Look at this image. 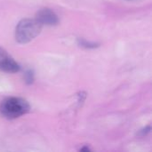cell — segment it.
Here are the masks:
<instances>
[{"instance_id": "obj_1", "label": "cell", "mask_w": 152, "mask_h": 152, "mask_svg": "<svg viewBox=\"0 0 152 152\" xmlns=\"http://www.w3.org/2000/svg\"><path fill=\"white\" fill-rule=\"evenodd\" d=\"M30 110L29 103L23 98L9 97L0 103V116L6 119H15Z\"/></svg>"}, {"instance_id": "obj_2", "label": "cell", "mask_w": 152, "mask_h": 152, "mask_svg": "<svg viewBox=\"0 0 152 152\" xmlns=\"http://www.w3.org/2000/svg\"><path fill=\"white\" fill-rule=\"evenodd\" d=\"M42 27L36 19H22L15 28L16 41L22 45L29 43L40 34Z\"/></svg>"}, {"instance_id": "obj_3", "label": "cell", "mask_w": 152, "mask_h": 152, "mask_svg": "<svg viewBox=\"0 0 152 152\" xmlns=\"http://www.w3.org/2000/svg\"><path fill=\"white\" fill-rule=\"evenodd\" d=\"M0 70L6 73H16L20 70V66L2 47H0Z\"/></svg>"}, {"instance_id": "obj_4", "label": "cell", "mask_w": 152, "mask_h": 152, "mask_svg": "<svg viewBox=\"0 0 152 152\" xmlns=\"http://www.w3.org/2000/svg\"><path fill=\"white\" fill-rule=\"evenodd\" d=\"M36 20L41 25L55 26L59 23L58 15L50 8H42L36 14Z\"/></svg>"}, {"instance_id": "obj_5", "label": "cell", "mask_w": 152, "mask_h": 152, "mask_svg": "<svg viewBox=\"0 0 152 152\" xmlns=\"http://www.w3.org/2000/svg\"><path fill=\"white\" fill-rule=\"evenodd\" d=\"M77 45L83 48H86V49H95V48L100 46L99 43L87 41L85 38H77Z\"/></svg>"}, {"instance_id": "obj_6", "label": "cell", "mask_w": 152, "mask_h": 152, "mask_svg": "<svg viewBox=\"0 0 152 152\" xmlns=\"http://www.w3.org/2000/svg\"><path fill=\"white\" fill-rule=\"evenodd\" d=\"M24 80L25 83L27 85H31L33 84L34 80H35V76H34V72L32 69H27L24 73Z\"/></svg>"}, {"instance_id": "obj_7", "label": "cell", "mask_w": 152, "mask_h": 152, "mask_svg": "<svg viewBox=\"0 0 152 152\" xmlns=\"http://www.w3.org/2000/svg\"><path fill=\"white\" fill-rule=\"evenodd\" d=\"M151 131V126H146V127L141 129L137 134H138L139 136H141V137H143V136H146L148 134H150Z\"/></svg>"}, {"instance_id": "obj_8", "label": "cell", "mask_w": 152, "mask_h": 152, "mask_svg": "<svg viewBox=\"0 0 152 152\" xmlns=\"http://www.w3.org/2000/svg\"><path fill=\"white\" fill-rule=\"evenodd\" d=\"M80 151H90V149H89L87 146H86V147L81 148V149H80Z\"/></svg>"}, {"instance_id": "obj_9", "label": "cell", "mask_w": 152, "mask_h": 152, "mask_svg": "<svg viewBox=\"0 0 152 152\" xmlns=\"http://www.w3.org/2000/svg\"><path fill=\"white\" fill-rule=\"evenodd\" d=\"M128 1H131V0H128Z\"/></svg>"}]
</instances>
